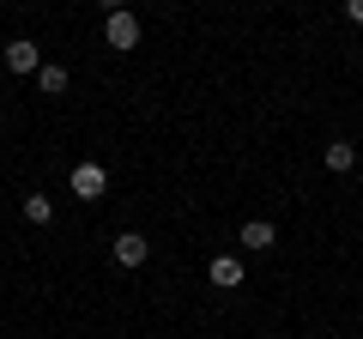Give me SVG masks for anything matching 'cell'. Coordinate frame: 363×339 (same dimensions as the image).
<instances>
[{
    "instance_id": "obj_1",
    "label": "cell",
    "mask_w": 363,
    "mask_h": 339,
    "mask_svg": "<svg viewBox=\"0 0 363 339\" xmlns=\"http://www.w3.org/2000/svg\"><path fill=\"white\" fill-rule=\"evenodd\" d=\"M67 188H73V194H79V200L91 206V200H104V194H109V170H104V164H91V157H85V164H73Z\"/></svg>"
},
{
    "instance_id": "obj_2",
    "label": "cell",
    "mask_w": 363,
    "mask_h": 339,
    "mask_svg": "<svg viewBox=\"0 0 363 339\" xmlns=\"http://www.w3.org/2000/svg\"><path fill=\"white\" fill-rule=\"evenodd\" d=\"M104 37H109V49H140V18H133L128 6H121V13H109Z\"/></svg>"
},
{
    "instance_id": "obj_3",
    "label": "cell",
    "mask_w": 363,
    "mask_h": 339,
    "mask_svg": "<svg viewBox=\"0 0 363 339\" xmlns=\"http://www.w3.org/2000/svg\"><path fill=\"white\" fill-rule=\"evenodd\" d=\"M6 67H13V73H37V67H43L37 43H30V37H13V43H6Z\"/></svg>"
},
{
    "instance_id": "obj_4",
    "label": "cell",
    "mask_w": 363,
    "mask_h": 339,
    "mask_svg": "<svg viewBox=\"0 0 363 339\" xmlns=\"http://www.w3.org/2000/svg\"><path fill=\"white\" fill-rule=\"evenodd\" d=\"M145 255H152V243H145L140 230H121L116 236V261L121 267H145Z\"/></svg>"
},
{
    "instance_id": "obj_5",
    "label": "cell",
    "mask_w": 363,
    "mask_h": 339,
    "mask_svg": "<svg viewBox=\"0 0 363 339\" xmlns=\"http://www.w3.org/2000/svg\"><path fill=\"white\" fill-rule=\"evenodd\" d=\"M206 279H212V285H218V291H236V285H242V261H236V255H218V261H212L206 267Z\"/></svg>"
},
{
    "instance_id": "obj_6",
    "label": "cell",
    "mask_w": 363,
    "mask_h": 339,
    "mask_svg": "<svg viewBox=\"0 0 363 339\" xmlns=\"http://www.w3.org/2000/svg\"><path fill=\"white\" fill-rule=\"evenodd\" d=\"M272 243H279V230H272L267 218H248V224H242V248H248V255H267Z\"/></svg>"
},
{
    "instance_id": "obj_7",
    "label": "cell",
    "mask_w": 363,
    "mask_h": 339,
    "mask_svg": "<svg viewBox=\"0 0 363 339\" xmlns=\"http://www.w3.org/2000/svg\"><path fill=\"white\" fill-rule=\"evenodd\" d=\"M327 170H333V176H351V170H357V145L333 140V145H327Z\"/></svg>"
},
{
    "instance_id": "obj_8",
    "label": "cell",
    "mask_w": 363,
    "mask_h": 339,
    "mask_svg": "<svg viewBox=\"0 0 363 339\" xmlns=\"http://www.w3.org/2000/svg\"><path fill=\"white\" fill-rule=\"evenodd\" d=\"M37 85H43V97H67V67L43 61V67H37Z\"/></svg>"
},
{
    "instance_id": "obj_9",
    "label": "cell",
    "mask_w": 363,
    "mask_h": 339,
    "mask_svg": "<svg viewBox=\"0 0 363 339\" xmlns=\"http://www.w3.org/2000/svg\"><path fill=\"white\" fill-rule=\"evenodd\" d=\"M18 212H25L30 224H49V218H55V206H49V194H25V206H18Z\"/></svg>"
},
{
    "instance_id": "obj_10",
    "label": "cell",
    "mask_w": 363,
    "mask_h": 339,
    "mask_svg": "<svg viewBox=\"0 0 363 339\" xmlns=\"http://www.w3.org/2000/svg\"><path fill=\"white\" fill-rule=\"evenodd\" d=\"M345 13H351V25H363V0H345Z\"/></svg>"
},
{
    "instance_id": "obj_11",
    "label": "cell",
    "mask_w": 363,
    "mask_h": 339,
    "mask_svg": "<svg viewBox=\"0 0 363 339\" xmlns=\"http://www.w3.org/2000/svg\"><path fill=\"white\" fill-rule=\"evenodd\" d=\"M97 6H104V13H121V6H128V0H97Z\"/></svg>"
}]
</instances>
